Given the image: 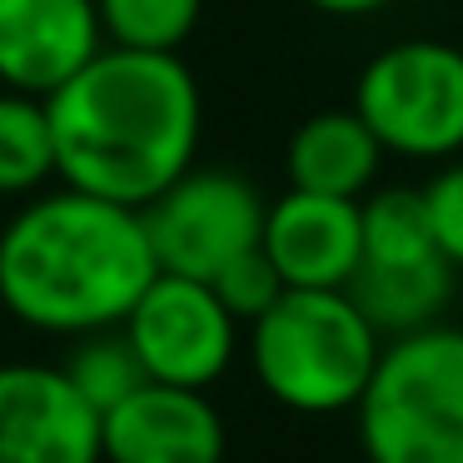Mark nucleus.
<instances>
[{
  "instance_id": "dca6fc26",
  "label": "nucleus",
  "mask_w": 463,
  "mask_h": 463,
  "mask_svg": "<svg viewBox=\"0 0 463 463\" xmlns=\"http://www.w3.org/2000/svg\"><path fill=\"white\" fill-rule=\"evenodd\" d=\"M200 11L204 0H95L105 45L160 55H180V45L200 25Z\"/></svg>"
},
{
  "instance_id": "2eb2a0df",
  "label": "nucleus",
  "mask_w": 463,
  "mask_h": 463,
  "mask_svg": "<svg viewBox=\"0 0 463 463\" xmlns=\"http://www.w3.org/2000/svg\"><path fill=\"white\" fill-rule=\"evenodd\" d=\"M439 254L429 230L423 194L409 184H389L359 200V264H409Z\"/></svg>"
},
{
  "instance_id": "423d86ee",
  "label": "nucleus",
  "mask_w": 463,
  "mask_h": 463,
  "mask_svg": "<svg viewBox=\"0 0 463 463\" xmlns=\"http://www.w3.org/2000/svg\"><path fill=\"white\" fill-rule=\"evenodd\" d=\"M264 194L234 170H184L165 184L150 204H140V224L150 240L155 269L204 279L260 244L264 230Z\"/></svg>"
},
{
  "instance_id": "0eeeda50",
  "label": "nucleus",
  "mask_w": 463,
  "mask_h": 463,
  "mask_svg": "<svg viewBox=\"0 0 463 463\" xmlns=\"http://www.w3.org/2000/svg\"><path fill=\"white\" fill-rule=\"evenodd\" d=\"M120 334L145 379L175 389H210L240 344V324L224 314L214 289L184 274H155L120 319Z\"/></svg>"
},
{
  "instance_id": "f3484780",
  "label": "nucleus",
  "mask_w": 463,
  "mask_h": 463,
  "mask_svg": "<svg viewBox=\"0 0 463 463\" xmlns=\"http://www.w3.org/2000/svg\"><path fill=\"white\" fill-rule=\"evenodd\" d=\"M65 379L75 383L85 403L95 413L115 409L125 393H135L145 383L140 364H135V349L125 344L120 329H95V334H80L75 354L65 359Z\"/></svg>"
},
{
  "instance_id": "9b49d317",
  "label": "nucleus",
  "mask_w": 463,
  "mask_h": 463,
  "mask_svg": "<svg viewBox=\"0 0 463 463\" xmlns=\"http://www.w3.org/2000/svg\"><path fill=\"white\" fill-rule=\"evenodd\" d=\"M260 250L284 289H344L359 269V200L284 190L264 204Z\"/></svg>"
},
{
  "instance_id": "4468645a",
  "label": "nucleus",
  "mask_w": 463,
  "mask_h": 463,
  "mask_svg": "<svg viewBox=\"0 0 463 463\" xmlns=\"http://www.w3.org/2000/svg\"><path fill=\"white\" fill-rule=\"evenodd\" d=\"M55 180V145L45 100L0 90V194L31 200Z\"/></svg>"
},
{
  "instance_id": "7ed1b4c3",
  "label": "nucleus",
  "mask_w": 463,
  "mask_h": 463,
  "mask_svg": "<svg viewBox=\"0 0 463 463\" xmlns=\"http://www.w3.org/2000/svg\"><path fill=\"white\" fill-rule=\"evenodd\" d=\"M383 339L344 289H284L250 324V364L274 403L344 413L359 403Z\"/></svg>"
},
{
  "instance_id": "9d476101",
  "label": "nucleus",
  "mask_w": 463,
  "mask_h": 463,
  "mask_svg": "<svg viewBox=\"0 0 463 463\" xmlns=\"http://www.w3.org/2000/svg\"><path fill=\"white\" fill-rule=\"evenodd\" d=\"M105 51L95 0H0V85L15 95H55Z\"/></svg>"
},
{
  "instance_id": "aec40b11",
  "label": "nucleus",
  "mask_w": 463,
  "mask_h": 463,
  "mask_svg": "<svg viewBox=\"0 0 463 463\" xmlns=\"http://www.w3.org/2000/svg\"><path fill=\"white\" fill-rule=\"evenodd\" d=\"M304 5H314L319 15H339V21H359V15H379V11H389L393 0H304Z\"/></svg>"
},
{
  "instance_id": "6e6552de",
  "label": "nucleus",
  "mask_w": 463,
  "mask_h": 463,
  "mask_svg": "<svg viewBox=\"0 0 463 463\" xmlns=\"http://www.w3.org/2000/svg\"><path fill=\"white\" fill-rule=\"evenodd\" d=\"M0 463H100V413L65 369L0 364Z\"/></svg>"
},
{
  "instance_id": "20e7f679",
  "label": "nucleus",
  "mask_w": 463,
  "mask_h": 463,
  "mask_svg": "<svg viewBox=\"0 0 463 463\" xmlns=\"http://www.w3.org/2000/svg\"><path fill=\"white\" fill-rule=\"evenodd\" d=\"M354 419L369 463H463V329L383 339Z\"/></svg>"
},
{
  "instance_id": "1a4fd4ad",
  "label": "nucleus",
  "mask_w": 463,
  "mask_h": 463,
  "mask_svg": "<svg viewBox=\"0 0 463 463\" xmlns=\"http://www.w3.org/2000/svg\"><path fill=\"white\" fill-rule=\"evenodd\" d=\"M100 463H224V419L204 389L145 379L100 413Z\"/></svg>"
},
{
  "instance_id": "f03ea898",
  "label": "nucleus",
  "mask_w": 463,
  "mask_h": 463,
  "mask_svg": "<svg viewBox=\"0 0 463 463\" xmlns=\"http://www.w3.org/2000/svg\"><path fill=\"white\" fill-rule=\"evenodd\" d=\"M140 210L85 190H41L0 230V304L41 334L120 329L155 279Z\"/></svg>"
},
{
  "instance_id": "f8f14e48",
  "label": "nucleus",
  "mask_w": 463,
  "mask_h": 463,
  "mask_svg": "<svg viewBox=\"0 0 463 463\" xmlns=\"http://www.w3.org/2000/svg\"><path fill=\"white\" fill-rule=\"evenodd\" d=\"M383 145L354 110H319L289 135L284 175L289 190L334 194V200H364L379 180Z\"/></svg>"
},
{
  "instance_id": "a211bd4d",
  "label": "nucleus",
  "mask_w": 463,
  "mask_h": 463,
  "mask_svg": "<svg viewBox=\"0 0 463 463\" xmlns=\"http://www.w3.org/2000/svg\"><path fill=\"white\" fill-rule=\"evenodd\" d=\"M210 289H214V299L224 304V314H230L234 324H254L284 294V279L274 274V264L264 260L260 244H254V250H244L240 260H230L220 274H214Z\"/></svg>"
},
{
  "instance_id": "f257e3e1",
  "label": "nucleus",
  "mask_w": 463,
  "mask_h": 463,
  "mask_svg": "<svg viewBox=\"0 0 463 463\" xmlns=\"http://www.w3.org/2000/svg\"><path fill=\"white\" fill-rule=\"evenodd\" d=\"M55 180L110 204H150L200 150V85L180 55L105 45L45 95Z\"/></svg>"
},
{
  "instance_id": "39448f33",
  "label": "nucleus",
  "mask_w": 463,
  "mask_h": 463,
  "mask_svg": "<svg viewBox=\"0 0 463 463\" xmlns=\"http://www.w3.org/2000/svg\"><path fill=\"white\" fill-rule=\"evenodd\" d=\"M349 110L383 155L429 165L463 155V45L413 35L379 51L354 80Z\"/></svg>"
},
{
  "instance_id": "ddd939ff",
  "label": "nucleus",
  "mask_w": 463,
  "mask_h": 463,
  "mask_svg": "<svg viewBox=\"0 0 463 463\" xmlns=\"http://www.w3.org/2000/svg\"><path fill=\"white\" fill-rule=\"evenodd\" d=\"M453 274L458 269L443 254L409 264H359L344 294L373 324L379 339H399V334L443 324V309L453 304Z\"/></svg>"
},
{
  "instance_id": "6ab92c4d",
  "label": "nucleus",
  "mask_w": 463,
  "mask_h": 463,
  "mask_svg": "<svg viewBox=\"0 0 463 463\" xmlns=\"http://www.w3.org/2000/svg\"><path fill=\"white\" fill-rule=\"evenodd\" d=\"M419 194H423V210H429V230L439 254L453 269H463V155L443 160V170Z\"/></svg>"
}]
</instances>
